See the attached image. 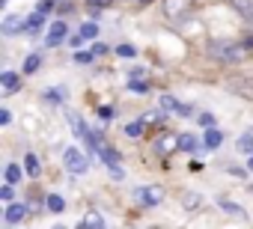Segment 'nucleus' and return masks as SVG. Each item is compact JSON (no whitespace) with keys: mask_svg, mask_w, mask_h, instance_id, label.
I'll list each match as a JSON object with an SVG mask.
<instances>
[{"mask_svg":"<svg viewBox=\"0 0 253 229\" xmlns=\"http://www.w3.org/2000/svg\"><path fill=\"white\" fill-rule=\"evenodd\" d=\"M21 30H24V21H21L18 15H6L3 24H0V33H3V36H15V33H21Z\"/></svg>","mask_w":253,"mask_h":229,"instance_id":"nucleus-8","label":"nucleus"},{"mask_svg":"<svg viewBox=\"0 0 253 229\" xmlns=\"http://www.w3.org/2000/svg\"><path fill=\"white\" fill-rule=\"evenodd\" d=\"M182 202H185V208H197V205H200V196H197V193H185Z\"/></svg>","mask_w":253,"mask_h":229,"instance_id":"nucleus-30","label":"nucleus"},{"mask_svg":"<svg viewBox=\"0 0 253 229\" xmlns=\"http://www.w3.org/2000/svg\"><path fill=\"white\" fill-rule=\"evenodd\" d=\"M146 131V119H140V122H128V125H125V134H128V137H140Z\"/></svg>","mask_w":253,"mask_h":229,"instance_id":"nucleus-24","label":"nucleus"},{"mask_svg":"<svg viewBox=\"0 0 253 229\" xmlns=\"http://www.w3.org/2000/svg\"><path fill=\"white\" fill-rule=\"evenodd\" d=\"M161 110L164 113H179V116H191V107L182 104V101H176L173 95H161Z\"/></svg>","mask_w":253,"mask_h":229,"instance_id":"nucleus-7","label":"nucleus"},{"mask_svg":"<svg viewBox=\"0 0 253 229\" xmlns=\"http://www.w3.org/2000/svg\"><path fill=\"white\" fill-rule=\"evenodd\" d=\"M143 77V69H131V80H140Z\"/></svg>","mask_w":253,"mask_h":229,"instance_id":"nucleus-37","label":"nucleus"},{"mask_svg":"<svg viewBox=\"0 0 253 229\" xmlns=\"http://www.w3.org/2000/svg\"><path fill=\"white\" fill-rule=\"evenodd\" d=\"M51 9H54V0H42V3L36 6V12H42V15H48Z\"/></svg>","mask_w":253,"mask_h":229,"instance_id":"nucleus-32","label":"nucleus"},{"mask_svg":"<svg viewBox=\"0 0 253 229\" xmlns=\"http://www.w3.org/2000/svg\"><path fill=\"white\" fill-rule=\"evenodd\" d=\"M209 54H211V57H217V60L235 63V60L247 57V54H250V48H247V45H235V42H214V45L209 48Z\"/></svg>","mask_w":253,"mask_h":229,"instance_id":"nucleus-1","label":"nucleus"},{"mask_svg":"<svg viewBox=\"0 0 253 229\" xmlns=\"http://www.w3.org/2000/svg\"><path fill=\"white\" fill-rule=\"evenodd\" d=\"M66 33H69L66 21H54V24H51V30H48V36H45V45H48V48H57V45L66 39Z\"/></svg>","mask_w":253,"mask_h":229,"instance_id":"nucleus-6","label":"nucleus"},{"mask_svg":"<svg viewBox=\"0 0 253 229\" xmlns=\"http://www.w3.org/2000/svg\"><path fill=\"white\" fill-rule=\"evenodd\" d=\"M0 3H9V0H0Z\"/></svg>","mask_w":253,"mask_h":229,"instance_id":"nucleus-40","label":"nucleus"},{"mask_svg":"<svg viewBox=\"0 0 253 229\" xmlns=\"http://www.w3.org/2000/svg\"><path fill=\"white\" fill-rule=\"evenodd\" d=\"M45 208H48L51 214H60V211L66 208V199H63L60 193H48V196H45Z\"/></svg>","mask_w":253,"mask_h":229,"instance_id":"nucleus-16","label":"nucleus"},{"mask_svg":"<svg viewBox=\"0 0 253 229\" xmlns=\"http://www.w3.org/2000/svg\"><path fill=\"white\" fill-rule=\"evenodd\" d=\"M128 89H131V92H137V95H146V92H149V83H146V80H131V83H128Z\"/></svg>","mask_w":253,"mask_h":229,"instance_id":"nucleus-28","label":"nucleus"},{"mask_svg":"<svg viewBox=\"0 0 253 229\" xmlns=\"http://www.w3.org/2000/svg\"><path fill=\"white\" fill-rule=\"evenodd\" d=\"M39 63H42V57H39V54H30V57L24 60V75H33V72H39Z\"/></svg>","mask_w":253,"mask_h":229,"instance_id":"nucleus-25","label":"nucleus"},{"mask_svg":"<svg viewBox=\"0 0 253 229\" xmlns=\"http://www.w3.org/2000/svg\"><path fill=\"white\" fill-rule=\"evenodd\" d=\"M238 152L241 155H253V134H241L238 137Z\"/></svg>","mask_w":253,"mask_h":229,"instance_id":"nucleus-23","label":"nucleus"},{"mask_svg":"<svg viewBox=\"0 0 253 229\" xmlns=\"http://www.w3.org/2000/svg\"><path fill=\"white\" fill-rule=\"evenodd\" d=\"M42 98L51 101V104H63V101H66V86H51V89L42 92Z\"/></svg>","mask_w":253,"mask_h":229,"instance_id":"nucleus-15","label":"nucleus"},{"mask_svg":"<svg viewBox=\"0 0 253 229\" xmlns=\"http://www.w3.org/2000/svg\"><path fill=\"white\" fill-rule=\"evenodd\" d=\"M54 229H66V226H54Z\"/></svg>","mask_w":253,"mask_h":229,"instance_id":"nucleus-39","label":"nucleus"},{"mask_svg":"<svg viewBox=\"0 0 253 229\" xmlns=\"http://www.w3.org/2000/svg\"><path fill=\"white\" fill-rule=\"evenodd\" d=\"M164 12L170 21H182L191 12V0H164Z\"/></svg>","mask_w":253,"mask_h":229,"instance_id":"nucleus-4","label":"nucleus"},{"mask_svg":"<svg viewBox=\"0 0 253 229\" xmlns=\"http://www.w3.org/2000/svg\"><path fill=\"white\" fill-rule=\"evenodd\" d=\"M81 36H84V39H95V36H98V24H95V21H86V24L81 27Z\"/></svg>","mask_w":253,"mask_h":229,"instance_id":"nucleus-26","label":"nucleus"},{"mask_svg":"<svg viewBox=\"0 0 253 229\" xmlns=\"http://www.w3.org/2000/svg\"><path fill=\"white\" fill-rule=\"evenodd\" d=\"M179 149H182V152H197L200 143H197L194 134H179Z\"/></svg>","mask_w":253,"mask_h":229,"instance_id":"nucleus-21","label":"nucleus"},{"mask_svg":"<svg viewBox=\"0 0 253 229\" xmlns=\"http://www.w3.org/2000/svg\"><path fill=\"white\" fill-rule=\"evenodd\" d=\"M110 6H113V0H86V9L92 15H98L101 9H110Z\"/></svg>","mask_w":253,"mask_h":229,"instance_id":"nucleus-22","label":"nucleus"},{"mask_svg":"<svg viewBox=\"0 0 253 229\" xmlns=\"http://www.w3.org/2000/svg\"><path fill=\"white\" fill-rule=\"evenodd\" d=\"M92 57H95V54H78V57H75V60H78V63H89V60H92Z\"/></svg>","mask_w":253,"mask_h":229,"instance_id":"nucleus-36","label":"nucleus"},{"mask_svg":"<svg viewBox=\"0 0 253 229\" xmlns=\"http://www.w3.org/2000/svg\"><path fill=\"white\" fill-rule=\"evenodd\" d=\"M220 143H223V134H220L217 128H209V131H206V140H203V146H206V149H217Z\"/></svg>","mask_w":253,"mask_h":229,"instance_id":"nucleus-19","label":"nucleus"},{"mask_svg":"<svg viewBox=\"0 0 253 229\" xmlns=\"http://www.w3.org/2000/svg\"><path fill=\"white\" fill-rule=\"evenodd\" d=\"M42 24H45V15H42V12H33V15L24 21V30H27V33H39Z\"/></svg>","mask_w":253,"mask_h":229,"instance_id":"nucleus-18","label":"nucleus"},{"mask_svg":"<svg viewBox=\"0 0 253 229\" xmlns=\"http://www.w3.org/2000/svg\"><path fill=\"white\" fill-rule=\"evenodd\" d=\"M116 54H119V57H134L137 51H134L131 45H116Z\"/></svg>","mask_w":253,"mask_h":229,"instance_id":"nucleus-31","label":"nucleus"},{"mask_svg":"<svg viewBox=\"0 0 253 229\" xmlns=\"http://www.w3.org/2000/svg\"><path fill=\"white\" fill-rule=\"evenodd\" d=\"M98 116H101V119H110V116H113V107L101 104V107H98Z\"/></svg>","mask_w":253,"mask_h":229,"instance_id":"nucleus-34","label":"nucleus"},{"mask_svg":"<svg viewBox=\"0 0 253 229\" xmlns=\"http://www.w3.org/2000/svg\"><path fill=\"white\" fill-rule=\"evenodd\" d=\"M24 170H27V176H33V179L42 173V167H39V158H36L33 152H27V155H24Z\"/></svg>","mask_w":253,"mask_h":229,"instance_id":"nucleus-20","label":"nucleus"},{"mask_svg":"<svg viewBox=\"0 0 253 229\" xmlns=\"http://www.w3.org/2000/svg\"><path fill=\"white\" fill-rule=\"evenodd\" d=\"M18 179H21V167H18V164H9V167H6V182L15 185Z\"/></svg>","mask_w":253,"mask_h":229,"instance_id":"nucleus-27","label":"nucleus"},{"mask_svg":"<svg viewBox=\"0 0 253 229\" xmlns=\"http://www.w3.org/2000/svg\"><path fill=\"white\" fill-rule=\"evenodd\" d=\"M217 205L226 211V214H232V217H241V220H247V214H244V208L241 205H235L232 199H217Z\"/></svg>","mask_w":253,"mask_h":229,"instance_id":"nucleus-17","label":"nucleus"},{"mask_svg":"<svg viewBox=\"0 0 253 229\" xmlns=\"http://www.w3.org/2000/svg\"><path fill=\"white\" fill-rule=\"evenodd\" d=\"M134 199L143 202V205H158V202L164 199V193H161V188L146 185V188H137V191H134Z\"/></svg>","mask_w":253,"mask_h":229,"instance_id":"nucleus-5","label":"nucleus"},{"mask_svg":"<svg viewBox=\"0 0 253 229\" xmlns=\"http://www.w3.org/2000/svg\"><path fill=\"white\" fill-rule=\"evenodd\" d=\"M12 196H15V188L6 182V188H0V199H3V202H12Z\"/></svg>","mask_w":253,"mask_h":229,"instance_id":"nucleus-29","label":"nucleus"},{"mask_svg":"<svg viewBox=\"0 0 253 229\" xmlns=\"http://www.w3.org/2000/svg\"><path fill=\"white\" fill-rule=\"evenodd\" d=\"M229 3H232V9H235L244 21L253 24V0H229Z\"/></svg>","mask_w":253,"mask_h":229,"instance_id":"nucleus-10","label":"nucleus"},{"mask_svg":"<svg viewBox=\"0 0 253 229\" xmlns=\"http://www.w3.org/2000/svg\"><path fill=\"white\" fill-rule=\"evenodd\" d=\"M24 214H27V205H24V202H9V208H6V223H18Z\"/></svg>","mask_w":253,"mask_h":229,"instance_id":"nucleus-13","label":"nucleus"},{"mask_svg":"<svg viewBox=\"0 0 253 229\" xmlns=\"http://www.w3.org/2000/svg\"><path fill=\"white\" fill-rule=\"evenodd\" d=\"M155 149H158V155H170V152H176L179 149V137H158V143H155Z\"/></svg>","mask_w":253,"mask_h":229,"instance_id":"nucleus-12","label":"nucleus"},{"mask_svg":"<svg viewBox=\"0 0 253 229\" xmlns=\"http://www.w3.org/2000/svg\"><path fill=\"white\" fill-rule=\"evenodd\" d=\"M247 167H250V170H253V155H250V164H247Z\"/></svg>","mask_w":253,"mask_h":229,"instance_id":"nucleus-38","label":"nucleus"},{"mask_svg":"<svg viewBox=\"0 0 253 229\" xmlns=\"http://www.w3.org/2000/svg\"><path fill=\"white\" fill-rule=\"evenodd\" d=\"M98 158H101V164L110 170V176H113V179H122V176H125V173H122V167H119V164H122V158H119V152H116L113 146H107V143H104V146L98 149Z\"/></svg>","mask_w":253,"mask_h":229,"instance_id":"nucleus-2","label":"nucleus"},{"mask_svg":"<svg viewBox=\"0 0 253 229\" xmlns=\"http://www.w3.org/2000/svg\"><path fill=\"white\" fill-rule=\"evenodd\" d=\"M54 3H63V0H54Z\"/></svg>","mask_w":253,"mask_h":229,"instance_id":"nucleus-41","label":"nucleus"},{"mask_svg":"<svg viewBox=\"0 0 253 229\" xmlns=\"http://www.w3.org/2000/svg\"><path fill=\"white\" fill-rule=\"evenodd\" d=\"M12 122V113L9 110H0V125H9Z\"/></svg>","mask_w":253,"mask_h":229,"instance_id":"nucleus-35","label":"nucleus"},{"mask_svg":"<svg viewBox=\"0 0 253 229\" xmlns=\"http://www.w3.org/2000/svg\"><path fill=\"white\" fill-rule=\"evenodd\" d=\"M18 75L15 72H3V75H0V86H3V95H12L15 89H18Z\"/></svg>","mask_w":253,"mask_h":229,"instance_id":"nucleus-11","label":"nucleus"},{"mask_svg":"<svg viewBox=\"0 0 253 229\" xmlns=\"http://www.w3.org/2000/svg\"><path fill=\"white\" fill-rule=\"evenodd\" d=\"M63 161H66V170H69L72 176H84V173L89 170V161H86L78 149H66V152H63Z\"/></svg>","mask_w":253,"mask_h":229,"instance_id":"nucleus-3","label":"nucleus"},{"mask_svg":"<svg viewBox=\"0 0 253 229\" xmlns=\"http://www.w3.org/2000/svg\"><path fill=\"white\" fill-rule=\"evenodd\" d=\"M69 128H72V131H75V137H81L84 143H86V140L92 137V131L86 128V122H84L81 116H75V113H72V116H69Z\"/></svg>","mask_w":253,"mask_h":229,"instance_id":"nucleus-9","label":"nucleus"},{"mask_svg":"<svg viewBox=\"0 0 253 229\" xmlns=\"http://www.w3.org/2000/svg\"><path fill=\"white\" fill-rule=\"evenodd\" d=\"M200 125H206V128H214V116H211V113H203V116H200Z\"/></svg>","mask_w":253,"mask_h":229,"instance_id":"nucleus-33","label":"nucleus"},{"mask_svg":"<svg viewBox=\"0 0 253 229\" xmlns=\"http://www.w3.org/2000/svg\"><path fill=\"white\" fill-rule=\"evenodd\" d=\"M81 229H107V226H104V217H101L98 211H89V214L81 220Z\"/></svg>","mask_w":253,"mask_h":229,"instance_id":"nucleus-14","label":"nucleus"}]
</instances>
